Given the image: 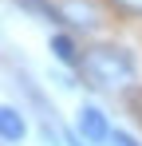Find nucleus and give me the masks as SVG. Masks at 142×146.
<instances>
[{
    "instance_id": "nucleus-1",
    "label": "nucleus",
    "mask_w": 142,
    "mask_h": 146,
    "mask_svg": "<svg viewBox=\"0 0 142 146\" xmlns=\"http://www.w3.org/2000/svg\"><path fill=\"white\" fill-rule=\"evenodd\" d=\"M79 130H83L91 142H107V138L115 134V130L107 126V119H103L99 107H83V111H79Z\"/></svg>"
},
{
    "instance_id": "nucleus-2",
    "label": "nucleus",
    "mask_w": 142,
    "mask_h": 146,
    "mask_svg": "<svg viewBox=\"0 0 142 146\" xmlns=\"http://www.w3.org/2000/svg\"><path fill=\"white\" fill-rule=\"evenodd\" d=\"M0 122H4V142H20L24 138V119L16 107H4L0 111Z\"/></svg>"
},
{
    "instance_id": "nucleus-3",
    "label": "nucleus",
    "mask_w": 142,
    "mask_h": 146,
    "mask_svg": "<svg viewBox=\"0 0 142 146\" xmlns=\"http://www.w3.org/2000/svg\"><path fill=\"white\" fill-rule=\"evenodd\" d=\"M51 51H55V59H59V63L75 67V48H71L67 36H51Z\"/></svg>"
},
{
    "instance_id": "nucleus-4",
    "label": "nucleus",
    "mask_w": 142,
    "mask_h": 146,
    "mask_svg": "<svg viewBox=\"0 0 142 146\" xmlns=\"http://www.w3.org/2000/svg\"><path fill=\"white\" fill-rule=\"evenodd\" d=\"M111 142H115V146H138L130 134H126V130H115V134H111Z\"/></svg>"
}]
</instances>
